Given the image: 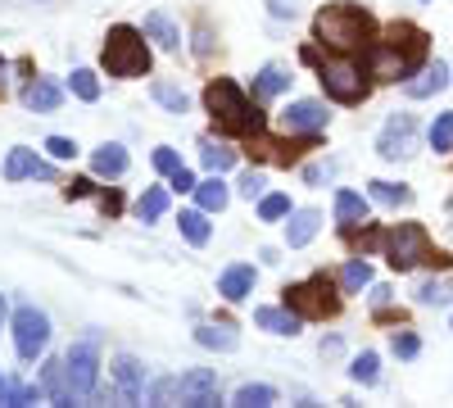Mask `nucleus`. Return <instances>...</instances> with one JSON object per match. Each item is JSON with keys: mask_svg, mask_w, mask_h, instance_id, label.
<instances>
[{"mask_svg": "<svg viewBox=\"0 0 453 408\" xmlns=\"http://www.w3.org/2000/svg\"><path fill=\"white\" fill-rule=\"evenodd\" d=\"M426 64V32L412 23H395L386 36H372L363 46V68L376 82H408Z\"/></svg>", "mask_w": 453, "mask_h": 408, "instance_id": "obj_1", "label": "nucleus"}, {"mask_svg": "<svg viewBox=\"0 0 453 408\" xmlns=\"http://www.w3.org/2000/svg\"><path fill=\"white\" fill-rule=\"evenodd\" d=\"M376 19L363 5H349V0H335V5H322L313 14V42L335 50V55H354L372 42Z\"/></svg>", "mask_w": 453, "mask_h": 408, "instance_id": "obj_2", "label": "nucleus"}, {"mask_svg": "<svg viewBox=\"0 0 453 408\" xmlns=\"http://www.w3.org/2000/svg\"><path fill=\"white\" fill-rule=\"evenodd\" d=\"M204 109H209V119L222 136H258L263 132V119L258 114V104L232 82V78H213L204 87Z\"/></svg>", "mask_w": 453, "mask_h": 408, "instance_id": "obj_3", "label": "nucleus"}, {"mask_svg": "<svg viewBox=\"0 0 453 408\" xmlns=\"http://www.w3.org/2000/svg\"><path fill=\"white\" fill-rule=\"evenodd\" d=\"M100 68L109 78H145L150 73V46H145V27L132 23H113L104 36V50H100Z\"/></svg>", "mask_w": 453, "mask_h": 408, "instance_id": "obj_4", "label": "nucleus"}, {"mask_svg": "<svg viewBox=\"0 0 453 408\" xmlns=\"http://www.w3.org/2000/svg\"><path fill=\"white\" fill-rule=\"evenodd\" d=\"M281 295H286V309H295L304 322H313V318H331V313L340 309L335 281H331L326 273H313V277H304V281H295V286H286Z\"/></svg>", "mask_w": 453, "mask_h": 408, "instance_id": "obj_5", "label": "nucleus"}, {"mask_svg": "<svg viewBox=\"0 0 453 408\" xmlns=\"http://www.w3.org/2000/svg\"><path fill=\"white\" fill-rule=\"evenodd\" d=\"M318 78H322L326 100H335V104H363L367 100V68L363 64L331 59V64H318Z\"/></svg>", "mask_w": 453, "mask_h": 408, "instance_id": "obj_6", "label": "nucleus"}, {"mask_svg": "<svg viewBox=\"0 0 453 408\" xmlns=\"http://www.w3.org/2000/svg\"><path fill=\"white\" fill-rule=\"evenodd\" d=\"M64 373H68V390L78 399H91L100 386V336H82L64 354Z\"/></svg>", "mask_w": 453, "mask_h": 408, "instance_id": "obj_7", "label": "nucleus"}, {"mask_svg": "<svg viewBox=\"0 0 453 408\" xmlns=\"http://www.w3.org/2000/svg\"><path fill=\"white\" fill-rule=\"evenodd\" d=\"M386 258L395 273H408L431 258V241H426V227L422 222H399L395 232H386Z\"/></svg>", "mask_w": 453, "mask_h": 408, "instance_id": "obj_8", "label": "nucleus"}, {"mask_svg": "<svg viewBox=\"0 0 453 408\" xmlns=\"http://www.w3.org/2000/svg\"><path fill=\"white\" fill-rule=\"evenodd\" d=\"M10 327H14V350H19L23 363H36L46 354V345H50V318L36 304H19Z\"/></svg>", "mask_w": 453, "mask_h": 408, "instance_id": "obj_9", "label": "nucleus"}, {"mask_svg": "<svg viewBox=\"0 0 453 408\" xmlns=\"http://www.w3.org/2000/svg\"><path fill=\"white\" fill-rule=\"evenodd\" d=\"M277 123L290 136H318L326 127V104H318V100H290L277 114Z\"/></svg>", "mask_w": 453, "mask_h": 408, "instance_id": "obj_10", "label": "nucleus"}, {"mask_svg": "<svg viewBox=\"0 0 453 408\" xmlns=\"http://www.w3.org/2000/svg\"><path fill=\"white\" fill-rule=\"evenodd\" d=\"M412 136H418L412 114H390V123L381 127V136H376V150H381V159H408L412 155Z\"/></svg>", "mask_w": 453, "mask_h": 408, "instance_id": "obj_11", "label": "nucleus"}, {"mask_svg": "<svg viewBox=\"0 0 453 408\" xmlns=\"http://www.w3.org/2000/svg\"><path fill=\"white\" fill-rule=\"evenodd\" d=\"M109 373H113V399H123V404L145 399V367H141V358L123 354V358H113Z\"/></svg>", "mask_w": 453, "mask_h": 408, "instance_id": "obj_12", "label": "nucleus"}, {"mask_svg": "<svg viewBox=\"0 0 453 408\" xmlns=\"http://www.w3.org/2000/svg\"><path fill=\"white\" fill-rule=\"evenodd\" d=\"M181 404H191V408H213V404H222V390H218V373H213V367H191V373L181 377Z\"/></svg>", "mask_w": 453, "mask_h": 408, "instance_id": "obj_13", "label": "nucleus"}, {"mask_svg": "<svg viewBox=\"0 0 453 408\" xmlns=\"http://www.w3.org/2000/svg\"><path fill=\"white\" fill-rule=\"evenodd\" d=\"M449 87V64H422V73L418 78H408L403 82V91H408V100H431V96H440Z\"/></svg>", "mask_w": 453, "mask_h": 408, "instance_id": "obj_14", "label": "nucleus"}, {"mask_svg": "<svg viewBox=\"0 0 453 408\" xmlns=\"http://www.w3.org/2000/svg\"><path fill=\"white\" fill-rule=\"evenodd\" d=\"M254 322L263 327V331H273V336H299V331H304V318H299L295 309H254Z\"/></svg>", "mask_w": 453, "mask_h": 408, "instance_id": "obj_15", "label": "nucleus"}, {"mask_svg": "<svg viewBox=\"0 0 453 408\" xmlns=\"http://www.w3.org/2000/svg\"><path fill=\"white\" fill-rule=\"evenodd\" d=\"M322 227V213L318 209H290V222H286V245L290 250H304Z\"/></svg>", "mask_w": 453, "mask_h": 408, "instance_id": "obj_16", "label": "nucleus"}, {"mask_svg": "<svg viewBox=\"0 0 453 408\" xmlns=\"http://www.w3.org/2000/svg\"><path fill=\"white\" fill-rule=\"evenodd\" d=\"M218 295L222 300H232V304H241L245 295H254V264H232L222 277H218Z\"/></svg>", "mask_w": 453, "mask_h": 408, "instance_id": "obj_17", "label": "nucleus"}, {"mask_svg": "<svg viewBox=\"0 0 453 408\" xmlns=\"http://www.w3.org/2000/svg\"><path fill=\"white\" fill-rule=\"evenodd\" d=\"M42 390H46V399H50V404H59V408H68L73 399H78V395L68 390L64 358H46V367H42Z\"/></svg>", "mask_w": 453, "mask_h": 408, "instance_id": "obj_18", "label": "nucleus"}, {"mask_svg": "<svg viewBox=\"0 0 453 408\" xmlns=\"http://www.w3.org/2000/svg\"><path fill=\"white\" fill-rule=\"evenodd\" d=\"M23 104L32 109V114H55V109L64 104V91H59L50 78H36V82H27V91H23Z\"/></svg>", "mask_w": 453, "mask_h": 408, "instance_id": "obj_19", "label": "nucleus"}, {"mask_svg": "<svg viewBox=\"0 0 453 408\" xmlns=\"http://www.w3.org/2000/svg\"><path fill=\"white\" fill-rule=\"evenodd\" d=\"M290 68L286 64H263L258 68V78H254V96L258 100H273V96H281V91H290Z\"/></svg>", "mask_w": 453, "mask_h": 408, "instance_id": "obj_20", "label": "nucleus"}, {"mask_svg": "<svg viewBox=\"0 0 453 408\" xmlns=\"http://www.w3.org/2000/svg\"><path fill=\"white\" fill-rule=\"evenodd\" d=\"M91 168H96V177H123L127 173V150L119 141H104L100 150L91 155Z\"/></svg>", "mask_w": 453, "mask_h": 408, "instance_id": "obj_21", "label": "nucleus"}, {"mask_svg": "<svg viewBox=\"0 0 453 408\" xmlns=\"http://www.w3.org/2000/svg\"><path fill=\"white\" fill-rule=\"evenodd\" d=\"M145 36H150V42H159L164 50H177V46H181V32H177V23H173L164 10L145 14Z\"/></svg>", "mask_w": 453, "mask_h": 408, "instance_id": "obj_22", "label": "nucleus"}, {"mask_svg": "<svg viewBox=\"0 0 453 408\" xmlns=\"http://www.w3.org/2000/svg\"><path fill=\"white\" fill-rule=\"evenodd\" d=\"M226 200H232V191H226V181L213 173V177H204L200 187H196V204L204 209V213H222L226 209Z\"/></svg>", "mask_w": 453, "mask_h": 408, "instance_id": "obj_23", "label": "nucleus"}, {"mask_svg": "<svg viewBox=\"0 0 453 408\" xmlns=\"http://www.w3.org/2000/svg\"><path fill=\"white\" fill-rule=\"evenodd\" d=\"M36 168H42V159H36V150H27V145H14L10 159H5V181H23V177H36Z\"/></svg>", "mask_w": 453, "mask_h": 408, "instance_id": "obj_24", "label": "nucleus"}, {"mask_svg": "<svg viewBox=\"0 0 453 408\" xmlns=\"http://www.w3.org/2000/svg\"><path fill=\"white\" fill-rule=\"evenodd\" d=\"M196 341L204 345V350H222V354H232L236 345H241V336H236V331L232 327H196Z\"/></svg>", "mask_w": 453, "mask_h": 408, "instance_id": "obj_25", "label": "nucleus"}, {"mask_svg": "<svg viewBox=\"0 0 453 408\" xmlns=\"http://www.w3.org/2000/svg\"><path fill=\"white\" fill-rule=\"evenodd\" d=\"M150 96H155V100L168 109V114H186V109H191V96H186L177 82H164V78L150 82Z\"/></svg>", "mask_w": 453, "mask_h": 408, "instance_id": "obj_26", "label": "nucleus"}, {"mask_svg": "<svg viewBox=\"0 0 453 408\" xmlns=\"http://www.w3.org/2000/svg\"><path fill=\"white\" fill-rule=\"evenodd\" d=\"M232 404L236 408H268V404H277V386H263V381H245L236 395H232Z\"/></svg>", "mask_w": 453, "mask_h": 408, "instance_id": "obj_27", "label": "nucleus"}, {"mask_svg": "<svg viewBox=\"0 0 453 408\" xmlns=\"http://www.w3.org/2000/svg\"><path fill=\"white\" fill-rule=\"evenodd\" d=\"M177 227H181V236L191 245H209V213L204 209H181Z\"/></svg>", "mask_w": 453, "mask_h": 408, "instance_id": "obj_28", "label": "nucleus"}, {"mask_svg": "<svg viewBox=\"0 0 453 408\" xmlns=\"http://www.w3.org/2000/svg\"><path fill=\"white\" fill-rule=\"evenodd\" d=\"M164 213H168V187H145L141 200H136V218L141 222H155Z\"/></svg>", "mask_w": 453, "mask_h": 408, "instance_id": "obj_29", "label": "nucleus"}, {"mask_svg": "<svg viewBox=\"0 0 453 408\" xmlns=\"http://www.w3.org/2000/svg\"><path fill=\"white\" fill-rule=\"evenodd\" d=\"M363 286H372V264H367V258H349V264L340 268V290L358 295Z\"/></svg>", "mask_w": 453, "mask_h": 408, "instance_id": "obj_30", "label": "nucleus"}, {"mask_svg": "<svg viewBox=\"0 0 453 408\" xmlns=\"http://www.w3.org/2000/svg\"><path fill=\"white\" fill-rule=\"evenodd\" d=\"M367 218V200L358 191H335V222H363Z\"/></svg>", "mask_w": 453, "mask_h": 408, "instance_id": "obj_31", "label": "nucleus"}, {"mask_svg": "<svg viewBox=\"0 0 453 408\" xmlns=\"http://www.w3.org/2000/svg\"><path fill=\"white\" fill-rule=\"evenodd\" d=\"M68 91L78 96V100H87V104H96L100 100V78L91 68H73V78H68Z\"/></svg>", "mask_w": 453, "mask_h": 408, "instance_id": "obj_32", "label": "nucleus"}, {"mask_svg": "<svg viewBox=\"0 0 453 408\" xmlns=\"http://www.w3.org/2000/svg\"><path fill=\"white\" fill-rule=\"evenodd\" d=\"M367 191H372L376 204H408L412 200V191L403 187V181H367Z\"/></svg>", "mask_w": 453, "mask_h": 408, "instance_id": "obj_33", "label": "nucleus"}, {"mask_svg": "<svg viewBox=\"0 0 453 408\" xmlns=\"http://www.w3.org/2000/svg\"><path fill=\"white\" fill-rule=\"evenodd\" d=\"M200 164H204L209 173H226V168H236V150H222V145L204 141V145H200Z\"/></svg>", "mask_w": 453, "mask_h": 408, "instance_id": "obj_34", "label": "nucleus"}, {"mask_svg": "<svg viewBox=\"0 0 453 408\" xmlns=\"http://www.w3.org/2000/svg\"><path fill=\"white\" fill-rule=\"evenodd\" d=\"M431 150L435 155H449L453 150V109H444V114L431 123Z\"/></svg>", "mask_w": 453, "mask_h": 408, "instance_id": "obj_35", "label": "nucleus"}, {"mask_svg": "<svg viewBox=\"0 0 453 408\" xmlns=\"http://www.w3.org/2000/svg\"><path fill=\"white\" fill-rule=\"evenodd\" d=\"M349 377H354V381H363V386H372L376 377H381V358H376L372 350H363V354L349 363Z\"/></svg>", "mask_w": 453, "mask_h": 408, "instance_id": "obj_36", "label": "nucleus"}, {"mask_svg": "<svg viewBox=\"0 0 453 408\" xmlns=\"http://www.w3.org/2000/svg\"><path fill=\"white\" fill-rule=\"evenodd\" d=\"M145 399L150 404H181V377H159L145 390Z\"/></svg>", "mask_w": 453, "mask_h": 408, "instance_id": "obj_37", "label": "nucleus"}, {"mask_svg": "<svg viewBox=\"0 0 453 408\" xmlns=\"http://www.w3.org/2000/svg\"><path fill=\"white\" fill-rule=\"evenodd\" d=\"M258 218H263V222L290 218V196H281V191H277V196H263V200H258Z\"/></svg>", "mask_w": 453, "mask_h": 408, "instance_id": "obj_38", "label": "nucleus"}, {"mask_svg": "<svg viewBox=\"0 0 453 408\" xmlns=\"http://www.w3.org/2000/svg\"><path fill=\"white\" fill-rule=\"evenodd\" d=\"M449 295H453V290H449L444 281H422V286H418V304H449Z\"/></svg>", "mask_w": 453, "mask_h": 408, "instance_id": "obj_39", "label": "nucleus"}, {"mask_svg": "<svg viewBox=\"0 0 453 408\" xmlns=\"http://www.w3.org/2000/svg\"><path fill=\"white\" fill-rule=\"evenodd\" d=\"M390 350H395L399 358H418V354H422V341L412 336V331H395V341H390Z\"/></svg>", "mask_w": 453, "mask_h": 408, "instance_id": "obj_40", "label": "nucleus"}, {"mask_svg": "<svg viewBox=\"0 0 453 408\" xmlns=\"http://www.w3.org/2000/svg\"><path fill=\"white\" fill-rule=\"evenodd\" d=\"M196 187H200V181H196V173L186 168V164L168 177V191H177V196H196Z\"/></svg>", "mask_w": 453, "mask_h": 408, "instance_id": "obj_41", "label": "nucleus"}, {"mask_svg": "<svg viewBox=\"0 0 453 408\" xmlns=\"http://www.w3.org/2000/svg\"><path fill=\"white\" fill-rule=\"evenodd\" d=\"M150 164H155L164 177H173L177 168H181V159H177V150H173V145H159V150L155 155H150Z\"/></svg>", "mask_w": 453, "mask_h": 408, "instance_id": "obj_42", "label": "nucleus"}, {"mask_svg": "<svg viewBox=\"0 0 453 408\" xmlns=\"http://www.w3.org/2000/svg\"><path fill=\"white\" fill-rule=\"evenodd\" d=\"M46 155H50V159H73V155H78V141H68V136H50V141H46Z\"/></svg>", "mask_w": 453, "mask_h": 408, "instance_id": "obj_43", "label": "nucleus"}, {"mask_svg": "<svg viewBox=\"0 0 453 408\" xmlns=\"http://www.w3.org/2000/svg\"><path fill=\"white\" fill-rule=\"evenodd\" d=\"M263 187H268V181H263V173H245L236 191H241L245 200H263Z\"/></svg>", "mask_w": 453, "mask_h": 408, "instance_id": "obj_44", "label": "nucleus"}, {"mask_svg": "<svg viewBox=\"0 0 453 408\" xmlns=\"http://www.w3.org/2000/svg\"><path fill=\"white\" fill-rule=\"evenodd\" d=\"M91 191H96L91 177H73L68 187H64V200H82V196H91Z\"/></svg>", "mask_w": 453, "mask_h": 408, "instance_id": "obj_45", "label": "nucleus"}, {"mask_svg": "<svg viewBox=\"0 0 453 408\" xmlns=\"http://www.w3.org/2000/svg\"><path fill=\"white\" fill-rule=\"evenodd\" d=\"M100 209H104L109 218H119V213H123V196H119V191H104V196H100Z\"/></svg>", "mask_w": 453, "mask_h": 408, "instance_id": "obj_46", "label": "nucleus"}, {"mask_svg": "<svg viewBox=\"0 0 453 408\" xmlns=\"http://www.w3.org/2000/svg\"><path fill=\"white\" fill-rule=\"evenodd\" d=\"M273 14L277 19H295V0H273Z\"/></svg>", "mask_w": 453, "mask_h": 408, "instance_id": "obj_47", "label": "nucleus"}, {"mask_svg": "<svg viewBox=\"0 0 453 408\" xmlns=\"http://www.w3.org/2000/svg\"><path fill=\"white\" fill-rule=\"evenodd\" d=\"M372 304L386 309V304H390V286H372Z\"/></svg>", "mask_w": 453, "mask_h": 408, "instance_id": "obj_48", "label": "nucleus"}, {"mask_svg": "<svg viewBox=\"0 0 453 408\" xmlns=\"http://www.w3.org/2000/svg\"><path fill=\"white\" fill-rule=\"evenodd\" d=\"M335 354H340V336H326L322 341V358H335Z\"/></svg>", "mask_w": 453, "mask_h": 408, "instance_id": "obj_49", "label": "nucleus"}, {"mask_svg": "<svg viewBox=\"0 0 453 408\" xmlns=\"http://www.w3.org/2000/svg\"><path fill=\"white\" fill-rule=\"evenodd\" d=\"M322 177H326V173H322L318 164H309V168H304V181H309V187H318V181H322Z\"/></svg>", "mask_w": 453, "mask_h": 408, "instance_id": "obj_50", "label": "nucleus"}, {"mask_svg": "<svg viewBox=\"0 0 453 408\" xmlns=\"http://www.w3.org/2000/svg\"><path fill=\"white\" fill-rule=\"evenodd\" d=\"M5 313H10V304H5V295H0V327H5Z\"/></svg>", "mask_w": 453, "mask_h": 408, "instance_id": "obj_51", "label": "nucleus"}, {"mask_svg": "<svg viewBox=\"0 0 453 408\" xmlns=\"http://www.w3.org/2000/svg\"><path fill=\"white\" fill-rule=\"evenodd\" d=\"M5 390H10V381H5V373H0V404H5Z\"/></svg>", "mask_w": 453, "mask_h": 408, "instance_id": "obj_52", "label": "nucleus"}, {"mask_svg": "<svg viewBox=\"0 0 453 408\" xmlns=\"http://www.w3.org/2000/svg\"><path fill=\"white\" fill-rule=\"evenodd\" d=\"M0 73H5V59H0Z\"/></svg>", "mask_w": 453, "mask_h": 408, "instance_id": "obj_53", "label": "nucleus"}]
</instances>
